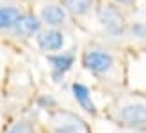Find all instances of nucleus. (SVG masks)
<instances>
[{"mask_svg": "<svg viewBox=\"0 0 146 133\" xmlns=\"http://www.w3.org/2000/svg\"><path fill=\"white\" fill-rule=\"evenodd\" d=\"M52 130L54 133H87L86 122L66 110H57L52 115Z\"/></svg>", "mask_w": 146, "mask_h": 133, "instance_id": "f257e3e1", "label": "nucleus"}, {"mask_svg": "<svg viewBox=\"0 0 146 133\" xmlns=\"http://www.w3.org/2000/svg\"><path fill=\"white\" fill-rule=\"evenodd\" d=\"M82 64L87 71L94 75H107L114 66V59L109 51L104 50H89L82 57Z\"/></svg>", "mask_w": 146, "mask_h": 133, "instance_id": "f03ea898", "label": "nucleus"}, {"mask_svg": "<svg viewBox=\"0 0 146 133\" xmlns=\"http://www.w3.org/2000/svg\"><path fill=\"white\" fill-rule=\"evenodd\" d=\"M98 18H100L102 23H104L105 30L109 34H112V36H121L127 30L125 18L119 14L118 9H114L111 5H102L98 9Z\"/></svg>", "mask_w": 146, "mask_h": 133, "instance_id": "7ed1b4c3", "label": "nucleus"}, {"mask_svg": "<svg viewBox=\"0 0 146 133\" xmlns=\"http://www.w3.org/2000/svg\"><path fill=\"white\" fill-rule=\"evenodd\" d=\"M118 115L127 126L134 130H146V105H143V103L123 107Z\"/></svg>", "mask_w": 146, "mask_h": 133, "instance_id": "20e7f679", "label": "nucleus"}, {"mask_svg": "<svg viewBox=\"0 0 146 133\" xmlns=\"http://www.w3.org/2000/svg\"><path fill=\"white\" fill-rule=\"evenodd\" d=\"M48 62L52 64V69H54V80L55 82H59V80L64 76V73H66L73 62H75V55L73 53H59V55H50L48 57Z\"/></svg>", "mask_w": 146, "mask_h": 133, "instance_id": "39448f33", "label": "nucleus"}, {"mask_svg": "<svg viewBox=\"0 0 146 133\" xmlns=\"http://www.w3.org/2000/svg\"><path fill=\"white\" fill-rule=\"evenodd\" d=\"M39 27L41 23L34 14H21L18 23L14 25V32L18 38H31V36L39 32Z\"/></svg>", "mask_w": 146, "mask_h": 133, "instance_id": "423d86ee", "label": "nucleus"}, {"mask_svg": "<svg viewBox=\"0 0 146 133\" xmlns=\"http://www.w3.org/2000/svg\"><path fill=\"white\" fill-rule=\"evenodd\" d=\"M64 44V36L59 30H46L38 36V46L43 51H57Z\"/></svg>", "mask_w": 146, "mask_h": 133, "instance_id": "0eeeda50", "label": "nucleus"}, {"mask_svg": "<svg viewBox=\"0 0 146 133\" xmlns=\"http://www.w3.org/2000/svg\"><path fill=\"white\" fill-rule=\"evenodd\" d=\"M71 91H73V98L77 99V103L80 105V108H84L86 112L91 114V115H96V105H94L93 99H91L89 89H87L84 84L75 82V84L71 85Z\"/></svg>", "mask_w": 146, "mask_h": 133, "instance_id": "6e6552de", "label": "nucleus"}, {"mask_svg": "<svg viewBox=\"0 0 146 133\" xmlns=\"http://www.w3.org/2000/svg\"><path fill=\"white\" fill-rule=\"evenodd\" d=\"M41 20L50 27H59L66 21V11L61 5H55V4L45 5L41 9Z\"/></svg>", "mask_w": 146, "mask_h": 133, "instance_id": "1a4fd4ad", "label": "nucleus"}, {"mask_svg": "<svg viewBox=\"0 0 146 133\" xmlns=\"http://www.w3.org/2000/svg\"><path fill=\"white\" fill-rule=\"evenodd\" d=\"M20 16L21 14L16 7H0V28H13Z\"/></svg>", "mask_w": 146, "mask_h": 133, "instance_id": "9d476101", "label": "nucleus"}, {"mask_svg": "<svg viewBox=\"0 0 146 133\" xmlns=\"http://www.w3.org/2000/svg\"><path fill=\"white\" fill-rule=\"evenodd\" d=\"M64 7L71 13V14H77V16H84L91 11L93 7V0H62Z\"/></svg>", "mask_w": 146, "mask_h": 133, "instance_id": "9b49d317", "label": "nucleus"}, {"mask_svg": "<svg viewBox=\"0 0 146 133\" xmlns=\"http://www.w3.org/2000/svg\"><path fill=\"white\" fill-rule=\"evenodd\" d=\"M7 133H34V124L29 121H20L16 124H13Z\"/></svg>", "mask_w": 146, "mask_h": 133, "instance_id": "f8f14e48", "label": "nucleus"}, {"mask_svg": "<svg viewBox=\"0 0 146 133\" xmlns=\"http://www.w3.org/2000/svg\"><path fill=\"white\" fill-rule=\"evenodd\" d=\"M132 34H134V38H146V25L144 23H134L132 25Z\"/></svg>", "mask_w": 146, "mask_h": 133, "instance_id": "ddd939ff", "label": "nucleus"}, {"mask_svg": "<svg viewBox=\"0 0 146 133\" xmlns=\"http://www.w3.org/2000/svg\"><path fill=\"white\" fill-rule=\"evenodd\" d=\"M52 105H55V101L50 98V96H43V98H39V107H41V108L52 107Z\"/></svg>", "mask_w": 146, "mask_h": 133, "instance_id": "4468645a", "label": "nucleus"}, {"mask_svg": "<svg viewBox=\"0 0 146 133\" xmlns=\"http://www.w3.org/2000/svg\"><path fill=\"white\" fill-rule=\"evenodd\" d=\"M114 2H118V4H132V2H135V0H114Z\"/></svg>", "mask_w": 146, "mask_h": 133, "instance_id": "2eb2a0df", "label": "nucleus"}]
</instances>
